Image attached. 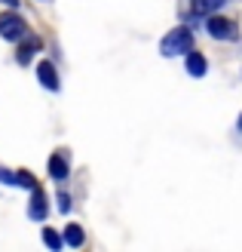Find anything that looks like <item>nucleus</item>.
I'll return each instance as SVG.
<instances>
[{"label":"nucleus","instance_id":"4468645a","mask_svg":"<svg viewBox=\"0 0 242 252\" xmlns=\"http://www.w3.org/2000/svg\"><path fill=\"white\" fill-rule=\"evenodd\" d=\"M0 3H6V6H19V0H0Z\"/></svg>","mask_w":242,"mask_h":252},{"label":"nucleus","instance_id":"1a4fd4ad","mask_svg":"<svg viewBox=\"0 0 242 252\" xmlns=\"http://www.w3.org/2000/svg\"><path fill=\"white\" fill-rule=\"evenodd\" d=\"M61 243H68V246H83L86 243V234H83V228L80 224H65V234H61Z\"/></svg>","mask_w":242,"mask_h":252},{"label":"nucleus","instance_id":"f8f14e48","mask_svg":"<svg viewBox=\"0 0 242 252\" xmlns=\"http://www.w3.org/2000/svg\"><path fill=\"white\" fill-rule=\"evenodd\" d=\"M16 185H25V188H37L34 175H31L28 169H19V172H16Z\"/></svg>","mask_w":242,"mask_h":252},{"label":"nucleus","instance_id":"9d476101","mask_svg":"<svg viewBox=\"0 0 242 252\" xmlns=\"http://www.w3.org/2000/svg\"><path fill=\"white\" fill-rule=\"evenodd\" d=\"M224 6V0H190V9L196 12V16H212V12H218Z\"/></svg>","mask_w":242,"mask_h":252},{"label":"nucleus","instance_id":"ddd939ff","mask_svg":"<svg viewBox=\"0 0 242 252\" xmlns=\"http://www.w3.org/2000/svg\"><path fill=\"white\" fill-rule=\"evenodd\" d=\"M58 209H61V212L71 209V197H68V194H58Z\"/></svg>","mask_w":242,"mask_h":252},{"label":"nucleus","instance_id":"423d86ee","mask_svg":"<svg viewBox=\"0 0 242 252\" xmlns=\"http://www.w3.org/2000/svg\"><path fill=\"white\" fill-rule=\"evenodd\" d=\"M184 68H187V74H193V77H206L209 62H206L202 53H196V49H187L184 53Z\"/></svg>","mask_w":242,"mask_h":252},{"label":"nucleus","instance_id":"39448f33","mask_svg":"<svg viewBox=\"0 0 242 252\" xmlns=\"http://www.w3.org/2000/svg\"><path fill=\"white\" fill-rule=\"evenodd\" d=\"M37 77H40V83L46 86V90H58V71H55V65H53V62H49V59H40V62H37Z\"/></svg>","mask_w":242,"mask_h":252},{"label":"nucleus","instance_id":"f257e3e1","mask_svg":"<svg viewBox=\"0 0 242 252\" xmlns=\"http://www.w3.org/2000/svg\"><path fill=\"white\" fill-rule=\"evenodd\" d=\"M187 49H193V31H187V28H172L169 34L162 37V43H160V53L165 59L184 56Z\"/></svg>","mask_w":242,"mask_h":252},{"label":"nucleus","instance_id":"6e6552de","mask_svg":"<svg viewBox=\"0 0 242 252\" xmlns=\"http://www.w3.org/2000/svg\"><path fill=\"white\" fill-rule=\"evenodd\" d=\"M22 46H19V53H16V62H19V65H28V62L37 56V53H40V40H37V37H28V34H25L22 37Z\"/></svg>","mask_w":242,"mask_h":252},{"label":"nucleus","instance_id":"20e7f679","mask_svg":"<svg viewBox=\"0 0 242 252\" xmlns=\"http://www.w3.org/2000/svg\"><path fill=\"white\" fill-rule=\"evenodd\" d=\"M46 212H49L46 194L40 191V185H37V188H31V206H28V219H34V221H46Z\"/></svg>","mask_w":242,"mask_h":252},{"label":"nucleus","instance_id":"0eeeda50","mask_svg":"<svg viewBox=\"0 0 242 252\" xmlns=\"http://www.w3.org/2000/svg\"><path fill=\"white\" fill-rule=\"evenodd\" d=\"M68 172H71V166H68L65 151H55V154L49 157V175H53L55 182H65V179H68Z\"/></svg>","mask_w":242,"mask_h":252},{"label":"nucleus","instance_id":"7ed1b4c3","mask_svg":"<svg viewBox=\"0 0 242 252\" xmlns=\"http://www.w3.org/2000/svg\"><path fill=\"white\" fill-rule=\"evenodd\" d=\"M206 31L215 37V40H233V37H236V25L230 19H224V16H209Z\"/></svg>","mask_w":242,"mask_h":252},{"label":"nucleus","instance_id":"f03ea898","mask_svg":"<svg viewBox=\"0 0 242 252\" xmlns=\"http://www.w3.org/2000/svg\"><path fill=\"white\" fill-rule=\"evenodd\" d=\"M28 34V25H25V19L19 16V12H12V9H6V12H0V37L3 40H22V37Z\"/></svg>","mask_w":242,"mask_h":252},{"label":"nucleus","instance_id":"9b49d317","mask_svg":"<svg viewBox=\"0 0 242 252\" xmlns=\"http://www.w3.org/2000/svg\"><path fill=\"white\" fill-rule=\"evenodd\" d=\"M43 243H46L49 249H61V237H58L53 228H43Z\"/></svg>","mask_w":242,"mask_h":252}]
</instances>
